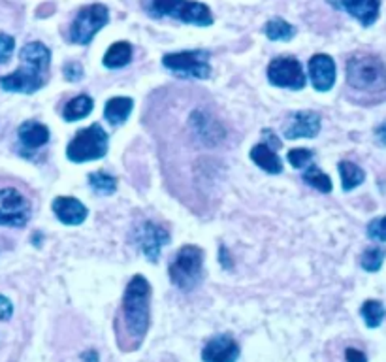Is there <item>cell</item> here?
<instances>
[{"label":"cell","instance_id":"6da1fadb","mask_svg":"<svg viewBox=\"0 0 386 362\" xmlns=\"http://www.w3.org/2000/svg\"><path fill=\"white\" fill-rule=\"evenodd\" d=\"M151 321V285L144 276H134L129 281L121 304V325L124 330L123 349H138L149 330Z\"/></svg>","mask_w":386,"mask_h":362},{"label":"cell","instance_id":"7a4b0ae2","mask_svg":"<svg viewBox=\"0 0 386 362\" xmlns=\"http://www.w3.org/2000/svg\"><path fill=\"white\" fill-rule=\"evenodd\" d=\"M19 68L0 78V87L8 93L33 95L47 81L51 64V51L42 42H30L19 51Z\"/></svg>","mask_w":386,"mask_h":362},{"label":"cell","instance_id":"3957f363","mask_svg":"<svg viewBox=\"0 0 386 362\" xmlns=\"http://www.w3.org/2000/svg\"><path fill=\"white\" fill-rule=\"evenodd\" d=\"M347 83L365 95V104L386 100V66L371 53H356L347 61Z\"/></svg>","mask_w":386,"mask_h":362},{"label":"cell","instance_id":"277c9868","mask_svg":"<svg viewBox=\"0 0 386 362\" xmlns=\"http://www.w3.org/2000/svg\"><path fill=\"white\" fill-rule=\"evenodd\" d=\"M141 6L151 17H174L198 27H209L213 23L211 10L196 0H141Z\"/></svg>","mask_w":386,"mask_h":362},{"label":"cell","instance_id":"5b68a950","mask_svg":"<svg viewBox=\"0 0 386 362\" xmlns=\"http://www.w3.org/2000/svg\"><path fill=\"white\" fill-rule=\"evenodd\" d=\"M168 274L170 281L185 293L198 287L204 276V251L198 245H183L170 262Z\"/></svg>","mask_w":386,"mask_h":362},{"label":"cell","instance_id":"8992f818","mask_svg":"<svg viewBox=\"0 0 386 362\" xmlns=\"http://www.w3.org/2000/svg\"><path fill=\"white\" fill-rule=\"evenodd\" d=\"M110 138L102 124L95 123L76 132L72 141L66 147V157L72 163H89L106 157Z\"/></svg>","mask_w":386,"mask_h":362},{"label":"cell","instance_id":"52a82bcc","mask_svg":"<svg viewBox=\"0 0 386 362\" xmlns=\"http://www.w3.org/2000/svg\"><path fill=\"white\" fill-rule=\"evenodd\" d=\"M110 21V11L104 4L85 6L78 11V16L70 27V42L78 45H89L96 33L106 27Z\"/></svg>","mask_w":386,"mask_h":362},{"label":"cell","instance_id":"ba28073f","mask_svg":"<svg viewBox=\"0 0 386 362\" xmlns=\"http://www.w3.org/2000/svg\"><path fill=\"white\" fill-rule=\"evenodd\" d=\"M163 64L181 78L206 79L211 76L209 53L207 51H180L163 57Z\"/></svg>","mask_w":386,"mask_h":362},{"label":"cell","instance_id":"9c48e42d","mask_svg":"<svg viewBox=\"0 0 386 362\" xmlns=\"http://www.w3.org/2000/svg\"><path fill=\"white\" fill-rule=\"evenodd\" d=\"M33 206L23 192L13 187L0 189V225L25 226L30 221Z\"/></svg>","mask_w":386,"mask_h":362},{"label":"cell","instance_id":"30bf717a","mask_svg":"<svg viewBox=\"0 0 386 362\" xmlns=\"http://www.w3.org/2000/svg\"><path fill=\"white\" fill-rule=\"evenodd\" d=\"M269 83L281 89L300 90L305 87V74L294 57H277L268 66Z\"/></svg>","mask_w":386,"mask_h":362},{"label":"cell","instance_id":"8fae6325","mask_svg":"<svg viewBox=\"0 0 386 362\" xmlns=\"http://www.w3.org/2000/svg\"><path fill=\"white\" fill-rule=\"evenodd\" d=\"M136 240H138L141 253L146 255L151 262H157L158 257H160V249L170 243V232L153 221H146L140 226Z\"/></svg>","mask_w":386,"mask_h":362},{"label":"cell","instance_id":"7c38bea8","mask_svg":"<svg viewBox=\"0 0 386 362\" xmlns=\"http://www.w3.org/2000/svg\"><path fill=\"white\" fill-rule=\"evenodd\" d=\"M240 358V345L228 334L213 336L201 349L204 362H235Z\"/></svg>","mask_w":386,"mask_h":362},{"label":"cell","instance_id":"4fadbf2b","mask_svg":"<svg viewBox=\"0 0 386 362\" xmlns=\"http://www.w3.org/2000/svg\"><path fill=\"white\" fill-rule=\"evenodd\" d=\"M309 76L315 89L319 93H326L336 83V62L324 53L313 55L309 59Z\"/></svg>","mask_w":386,"mask_h":362},{"label":"cell","instance_id":"5bb4252c","mask_svg":"<svg viewBox=\"0 0 386 362\" xmlns=\"http://www.w3.org/2000/svg\"><path fill=\"white\" fill-rule=\"evenodd\" d=\"M320 132V115L317 112L305 110V112L294 113L285 127L286 140H298V138H315Z\"/></svg>","mask_w":386,"mask_h":362},{"label":"cell","instance_id":"9a60e30c","mask_svg":"<svg viewBox=\"0 0 386 362\" xmlns=\"http://www.w3.org/2000/svg\"><path fill=\"white\" fill-rule=\"evenodd\" d=\"M51 208H53L57 219L61 221L62 225L68 226L81 225L87 219V214H89L83 204L74 197H57L51 204Z\"/></svg>","mask_w":386,"mask_h":362},{"label":"cell","instance_id":"2e32d148","mask_svg":"<svg viewBox=\"0 0 386 362\" xmlns=\"http://www.w3.org/2000/svg\"><path fill=\"white\" fill-rule=\"evenodd\" d=\"M191 127L194 134L200 138L206 146H215L224 138V129L217 119H213L204 110H196L191 115Z\"/></svg>","mask_w":386,"mask_h":362},{"label":"cell","instance_id":"e0dca14e","mask_svg":"<svg viewBox=\"0 0 386 362\" xmlns=\"http://www.w3.org/2000/svg\"><path fill=\"white\" fill-rule=\"evenodd\" d=\"M332 2L351 13L354 19H358L364 27H371L381 10V0H332Z\"/></svg>","mask_w":386,"mask_h":362},{"label":"cell","instance_id":"ac0fdd59","mask_svg":"<svg viewBox=\"0 0 386 362\" xmlns=\"http://www.w3.org/2000/svg\"><path fill=\"white\" fill-rule=\"evenodd\" d=\"M19 141H21L23 149L27 151H36L40 147H44L49 141V129L44 123L38 121H25L17 130Z\"/></svg>","mask_w":386,"mask_h":362},{"label":"cell","instance_id":"d6986e66","mask_svg":"<svg viewBox=\"0 0 386 362\" xmlns=\"http://www.w3.org/2000/svg\"><path fill=\"white\" fill-rule=\"evenodd\" d=\"M251 158L258 168L268 172V174H281L283 172V160L279 158V155L274 151V147L266 146L264 141L252 147Z\"/></svg>","mask_w":386,"mask_h":362},{"label":"cell","instance_id":"ffe728a7","mask_svg":"<svg viewBox=\"0 0 386 362\" xmlns=\"http://www.w3.org/2000/svg\"><path fill=\"white\" fill-rule=\"evenodd\" d=\"M132 107H134V102L129 96H113V98L106 102L104 117H106L107 123L123 124L130 117Z\"/></svg>","mask_w":386,"mask_h":362},{"label":"cell","instance_id":"44dd1931","mask_svg":"<svg viewBox=\"0 0 386 362\" xmlns=\"http://www.w3.org/2000/svg\"><path fill=\"white\" fill-rule=\"evenodd\" d=\"M93 107H95V100L89 95H79L72 100H68L66 106L62 107V119L68 123L79 121V119L87 117L93 112Z\"/></svg>","mask_w":386,"mask_h":362},{"label":"cell","instance_id":"7402d4cb","mask_svg":"<svg viewBox=\"0 0 386 362\" xmlns=\"http://www.w3.org/2000/svg\"><path fill=\"white\" fill-rule=\"evenodd\" d=\"M130 59H132V45L129 42H115L113 45H110V49L106 51L102 62L110 70H115V68L127 66Z\"/></svg>","mask_w":386,"mask_h":362},{"label":"cell","instance_id":"603a6c76","mask_svg":"<svg viewBox=\"0 0 386 362\" xmlns=\"http://www.w3.org/2000/svg\"><path fill=\"white\" fill-rule=\"evenodd\" d=\"M339 175H341V187L343 191H353L358 185H362L365 180V172L354 163L343 160L339 163Z\"/></svg>","mask_w":386,"mask_h":362},{"label":"cell","instance_id":"cb8c5ba5","mask_svg":"<svg viewBox=\"0 0 386 362\" xmlns=\"http://www.w3.org/2000/svg\"><path fill=\"white\" fill-rule=\"evenodd\" d=\"M360 315L364 319L365 327L377 328L381 327L386 317V308L379 300H365L362 308H360Z\"/></svg>","mask_w":386,"mask_h":362},{"label":"cell","instance_id":"d4e9b609","mask_svg":"<svg viewBox=\"0 0 386 362\" xmlns=\"http://www.w3.org/2000/svg\"><path fill=\"white\" fill-rule=\"evenodd\" d=\"M264 33L269 40H275V42H288L296 36V28L292 27L291 23L283 21V19H271L269 23H266L264 27Z\"/></svg>","mask_w":386,"mask_h":362},{"label":"cell","instance_id":"484cf974","mask_svg":"<svg viewBox=\"0 0 386 362\" xmlns=\"http://www.w3.org/2000/svg\"><path fill=\"white\" fill-rule=\"evenodd\" d=\"M89 185L98 194H113L117 191V177L98 170V172L89 174Z\"/></svg>","mask_w":386,"mask_h":362},{"label":"cell","instance_id":"4316f807","mask_svg":"<svg viewBox=\"0 0 386 362\" xmlns=\"http://www.w3.org/2000/svg\"><path fill=\"white\" fill-rule=\"evenodd\" d=\"M303 181H305L309 187L317 189V191L324 192V194L332 192V187H334L332 185L330 175H326L319 166H308V170L303 172Z\"/></svg>","mask_w":386,"mask_h":362},{"label":"cell","instance_id":"83f0119b","mask_svg":"<svg viewBox=\"0 0 386 362\" xmlns=\"http://www.w3.org/2000/svg\"><path fill=\"white\" fill-rule=\"evenodd\" d=\"M386 251L382 247H370L365 249L364 255H362V259H360V264L364 268L365 272H379L381 270L382 262H385Z\"/></svg>","mask_w":386,"mask_h":362},{"label":"cell","instance_id":"f1b7e54d","mask_svg":"<svg viewBox=\"0 0 386 362\" xmlns=\"http://www.w3.org/2000/svg\"><path fill=\"white\" fill-rule=\"evenodd\" d=\"M315 158V153L305 147H298V149H291L286 155V160L294 166V168H308L311 160Z\"/></svg>","mask_w":386,"mask_h":362},{"label":"cell","instance_id":"f546056e","mask_svg":"<svg viewBox=\"0 0 386 362\" xmlns=\"http://www.w3.org/2000/svg\"><path fill=\"white\" fill-rule=\"evenodd\" d=\"M368 236L375 242H386V215L381 219L371 221L368 226Z\"/></svg>","mask_w":386,"mask_h":362},{"label":"cell","instance_id":"4dcf8cb0","mask_svg":"<svg viewBox=\"0 0 386 362\" xmlns=\"http://www.w3.org/2000/svg\"><path fill=\"white\" fill-rule=\"evenodd\" d=\"M62 76H64L66 81H79V79L83 78V68H81V64L76 61L66 62V64L62 66Z\"/></svg>","mask_w":386,"mask_h":362},{"label":"cell","instance_id":"1f68e13d","mask_svg":"<svg viewBox=\"0 0 386 362\" xmlns=\"http://www.w3.org/2000/svg\"><path fill=\"white\" fill-rule=\"evenodd\" d=\"M13 47H16V40L11 38L10 34H0V64L10 59Z\"/></svg>","mask_w":386,"mask_h":362},{"label":"cell","instance_id":"d6a6232c","mask_svg":"<svg viewBox=\"0 0 386 362\" xmlns=\"http://www.w3.org/2000/svg\"><path fill=\"white\" fill-rule=\"evenodd\" d=\"M13 315V304L10 298H6L4 294H0V321H10Z\"/></svg>","mask_w":386,"mask_h":362},{"label":"cell","instance_id":"836d02e7","mask_svg":"<svg viewBox=\"0 0 386 362\" xmlns=\"http://www.w3.org/2000/svg\"><path fill=\"white\" fill-rule=\"evenodd\" d=\"M218 262H221V266H223L224 270H232L234 268V260H232V257H230L228 249L224 247V245H221L218 247Z\"/></svg>","mask_w":386,"mask_h":362},{"label":"cell","instance_id":"e575fe53","mask_svg":"<svg viewBox=\"0 0 386 362\" xmlns=\"http://www.w3.org/2000/svg\"><path fill=\"white\" fill-rule=\"evenodd\" d=\"M345 358H347V362H368V356L362 351L354 349V347H349L345 351Z\"/></svg>","mask_w":386,"mask_h":362},{"label":"cell","instance_id":"d590c367","mask_svg":"<svg viewBox=\"0 0 386 362\" xmlns=\"http://www.w3.org/2000/svg\"><path fill=\"white\" fill-rule=\"evenodd\" d=\"M81 361L83 362H98V353L95 349H89L81 353Z\"/></svg>","mask_w":386,"mask_h":362},{"label":"cell","instance_id":"8d00e7d4","mask_svg":"<svg viewBox=\"0 0 386 362\" xmlns=\"http://www.w3.org/2000/svg\"><path fill=\"white\" fill-rule=\"evenodd\" d=\"M375 136H377V140L381 141L382 146H386V121L382 124H379V127H377Z\"/></svg>","mask_w":386,"mask_h":362},{"label":"cell","instance_id":"74e56055","mask_svg":"<svg viewBox=\"0 0 386 362\" xmlns=\"http://www.w3.org/2000/svg\"><path fill=\"white\" fill-rule=\"evenodd\" d=\"M262 134H264V138H266V140H268V144H269V141H271V144H274L275 147H279V146H281V141L277 140V138H275L274 130H264Z\"/></svg>","mask_w":386,"mask_h":362},{"label":"cell","instance_id":"f35d334b","mask_svg":"<svg viewBox=\"0 0 386 362\" xmlns=\"http://www.w3.org/2000/svg\"><path fill=\"white\" fill-rule=\"evenodd\" d=\"M4 247H6V240H2V238H0V251H2Z\"/></svg>","mask_w":386,"mask_h":362}]
</instances>
